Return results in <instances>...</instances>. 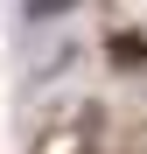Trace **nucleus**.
Wrapping results in <instances>:
<instances>
[{
    "label": "nucleus",
    "mask_w": 147,
    "mask_h": 154,
    "mask_svg": "<svg viewBox=\"0 0 147 154\" xmlns=\"http://www.w3.org/2000/svg\"><path fill=\"white\" fill-rule=\"evenodd\" d=\"M105 63L126 70V77L147 70V35H140V28H112V35H105Z\"/></svg>",
    "instance_id": "obj_1"
},
{
    "label": "nucleus",
    "mask_w": 147,
    "mask_h": 154,
    "mask_svg": "<svg viewBox=\"0 0 147 154\" xmlns=\"http://www.w3.org/2000/svg\"><path fill=\"white\" fill-rule=\"evenodd\" d=\"M84 0H21V14L28 21H63V14H77Z\"/></svg>",
    "instance_id": "obj_2"
}]
</instances>
